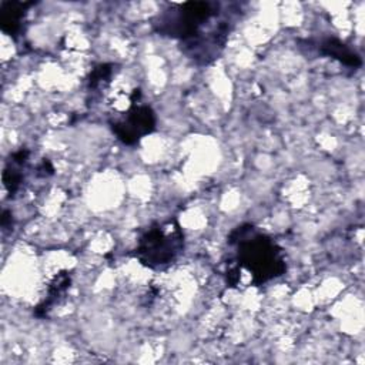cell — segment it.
Masks as SVG:
<instances>
[{
    "label": "cell",
    "instance_id": "8992f818",
    "mask_svg": "<svg viewBox=\"0 0 365 365\" xmlns=\"http://www.w3.org/2000/svg\"><path fill=\"white\" fill-rule=\"evenodd\" d=\"M71 284V272L68 269H63L58 274L53 277L47 287L46 298L34 308V315L37 318H44L48 315V312L53 309L56 304L66 295L67 289Z\"/></svg>",
    "mask_w": 365,
    "mask_h": 365
},
{
    "label": "cell",
    "instance_id": "277c9868",
    "mask_svg": "<svg viewBox=\"0 0 365 365\" xmlns=\"http://www.w3.org/2000/svg\"><path fill=\"white\" fill-rule=\"evenodd\" d=\"M108 124L118 141L125 145H134L155 130L157 117L150 106L131 103L123 117L113 118Z\"/></svg>",
    "mask_w": 365,
    "mask_h": 365
},
{
    "label": "cell",
    "instance_id": "30bf717a",
    "mask_svg": "<svg viewBox=\"0 0 365 365\" xmlns=\"http://www.w3.org/2000/svg\"><path fill=\"white\" fill-rule=\"evenodd\" d=\"M36 170H37V171H36V175H37V177H43V178L50 177V175L54 174V167H53V164L50 163V160H47V158H44V160L37 165Z\"/></svg>",
    "mask_w": 365,
    "mask_h": 365
},
{
    "label": "cell",
    "instance_id": "8fae6325",
    "mask_svg": "<svg viewBox=\"0 0 365 365\" xmlns=\"http://www.w3.org/2000/svg\"><path fill=\"white\" fill-rule=\"evenodd\" d=\"M13 225V215L9 210H3V214H1V228L3 230H7V228H11Z\"/></svg>",
    "mask_w": 365,
    "mask_h": 365
},
{
    "label": "cell",
    "instance_id": "52a82bcc",
    "mask_svg": "<svg viewBox=\"0 0 365 365\" xmlns=\"http://www.w3.org/2000/svg\"><path fill=\"white\" fill-rule=\"evenodd\" d=\"M317 48H318L319 54L332 57L348 67L358 68L362 66V60H361L359 54L335 37H327V38L319 40V43L317 44Z\"/></svg>",
    "mask_w": 365,
    "mask_h": 365
},
{
    "label": "cell",
    "instance_id": "9c48e42d",
    "mask_svg": "<svg viewBox=\"0 0 365 365\" xmlns=\"http://www.w3.org/2000/svg\"><path fill=\"white\" fill-rule=\"evenodd\" d=\"M113 73H114V64H111V63H104V64L96 66L90 71V76L87 78L88 90H97V88H101L106 84H108Z\"/></svg>",
    "mask_w": 365,
    "mask_h": 365
},
{
    "label": "cell",
    "instance_id": "6da1fadb",
    "mask_svg": "<svg viewBox=\"0 0 365 365\" xmlns=\"http://www.w3.org/2000/svg\"><path fill=\"white\" fill-rule=\"evenodd\" d=\"M227 242L235 250V255L230 262L240 269H247L252 285H262L285 274L287 262L282 248L252 224L235 227L230 232Z\"/></svg>",
    "mask_w": 365,
    "mask_h": 365
},
{
    "label": "cell",
    "instance_id": "ba28073f",
    "mask_svg": "<svg viewBox=\"0 0 365 365\" xmlns=\"http://www.w3.org/2000/svg\"><path fill=\"white\" fill-rule=\"evenodd\" d=\"M21 167L23 165H19V164L9 160L4 170H3V174H1L3 185H4V188H6V191L10 197H13L20 190V187L24 181Z\"/></svg>",
    "mask_w": 365,
    "mask_h": 365
},
{
    "label": "cell",
    "instance_id": "5b68a950",
    "mask_svg": "<svg viewBox=\"0 0 365 365\" xmlns=\"http://www.w3.org/2000/svg\"><path fill=\"white\" fill-rule=\"evenodd\" d=\"M36 1H1L0 4V26L1 30L17 38L21 31V21L27 14V10L33 7Z\"/></svg>",
    "mask_w": 365,
    "mask_h": 365
},
{
    "label": "cell",
    "instance_id": "7a4b0ae2",
    "mask_svg": "<svg viewBox=\"0 0 365 365\" xmlns=\"http://www.w3.org/2000/svg\"><path fill=\"white\" fill-rule=\"evenodd\" d=\"M221 4L215 1H185L173 4L158 14L153 27L160 36L177 38L181 43L204 34V26L220 16Z\"/></svg>",
    "mask_w": 365,
    "mask_h": 365
},
{
    "label": "cell",
    "instance_id": "3957f363",
    "mask_svg": "<svg viewBox=\"0 0 365 365\" xmlns=\"http://www.w3.org/2000/svg\"><path fill=\"white\" fill-rule=\"evenodd\" d=\"M184 251V232L175 220L151 224L138 238L134 257L150 269L171 265Z\"/></svg>",
    "mask_w": 365,
    "mask_h": 365
}]
</instances>
